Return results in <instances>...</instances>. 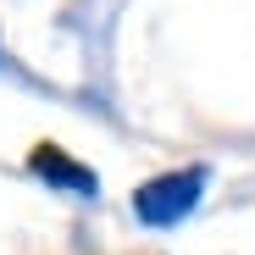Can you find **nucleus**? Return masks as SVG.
<instances>
[{
	"label": "nucleus",
	"mask_w": 255,
	"mask_h": 255,
	"mask_svg": "<svg viewBox=\"0 0 255 255\" xmlns=\"http://www.w3.org/2000/svg\"><path fill=\"white\" fill-rule=\"evenodd\" d=\"M205 194V166H178V172H155L150 183L133 189V217L150 228H172Z\"/></svg>",
	"instance_id": "f257e3e1"
},
{
	"label": "nucleus",
	"mask_w": 255,
	"mask_h": 255,
	"mask_svg": "<svg viewBox=\"0 0 255 255\" xmlns=\"http://www.w3.org/2000/svg\"><path fill=\"white\" fill-rule=\"evenodd\" d=\"M28 166H33L39 178H50V183H67V189H78V194H95V172L78 166V161H67L56 144H39V150L28 155Z\"/></svg>",
	"instance_id": "f03ea898"
}]
</instances>
